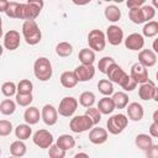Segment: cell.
Here are the masks:
<instances>
[{
	"mask_svg": "<svg viewBox=\"0 0 158 158\" xmlns=\"http://www.w3.org/2000/svg\"><path fill=\"white\" fill-rule=\"evenodd\" d=\"M152 118H153V122L158 123V110H156V111L153 112V115H152Z\"/></svg>",
	"mask_w": 158,
	"mask_h": 158,
	"instance_id": "f5cc1de1",
	"label": "cell"
},
{
	"mask_svg": "<svg viewBox=\"0 0 158 158\" xmlns=\"http://www.w3.org/2000/svg\"><path fill=\"white\" fill-rule=\"evenodd\" d=\"M149 136L151 137H158V123L153 122L151 126H149Z\"/></svg>",
	"mask_w": 158,
	"mask_h": 158,
	"instance_id": "c3c4849f",
	"label": "cell"
},
{
	"mask_svg": "<svg viewBox=\"0 0 158 158\" xmlns=\"http://www.w3.org/2000/svg\"><path fill=\"white\" fill-rule=\"evenodd\" d=\"M98 109H99V111H100L101 114L109 115V114H111V112L116 109V106H115V102H114L112 98H110V96H104L102 99L99 100V102H98Z\"/></svg>",
	"mask_w": 158,
	"mask_h": 158,
	"instance_id": "44dd1931",
	"label": "cell"
},
{
	"mask_svg": "<svg viewBox=\"0 0 158 158\" xmlns=\"http://www.w3.org/2000/svg\"><path fill=\"white\" fill-rule=\"evenodd\" d=\"M152 48H153V52L157 54V53H158V37L153 41V43H152Z\"/></svg>",
	"mask_w": 158,
	"mask_h": 158,
	"instance_id": "f907efd6",
	"label": "cell"
},
{
	"mask_svg": "<svg viewBox=\"0 0 158 158\" xmlns=\"http://www.w3.org/2000/svg\"><path fill=\"white\" fill-rule=\"evenodd\" d=\"M114 63H116V62H115V59H114L112 57H102V58L99 60V63H98V69H99L101 73L106 74L107 70H109V68H110Z\"/></svg>",
	"mask_w": 158,
	"mask_h": 158,
	"instance_id": "74e56055",
	"label": "cell"
},
{
	"mask_svg": "<svg viewBox=\"0 0 158 158\" xmlns=\"http://www.w3.org/2000/svg\"><path fill=\"white\" fill-rule=\"evenodd\" d=\"M98 89L104 96H110L111 94H114V85L109 79H101L98 83Z\"/></svg>",
	"mask_w": 158,
	"mask_h": 158,
	"instance_id": "1f68e13d",
	"label": "cell"
},
{
	"mask_svg": "<svg viewBox=\"0 0 158 158\" xmlns=\"http://www.w3.org/2000/svg\"><path fill=\"white\" fill-rule=\"evenodd\" d=\"M136 86H137V83H136V80H135L131 75H128L127 79L121 84V88H122L125 91H133V90L136 89Z\"/></svg>",
	"mask_w": 158,
	"mask_h": 158,
	"instance_id": "f6af8a7d",
	"label": "cell"
},
{
	"mask_svg": "<svg viewBox=\"0 0 158 158\" xmlns=\"http://www.w3.org/2000/svg\"><path fill=\"white\" fill-rule=\"evenodd\" d=\"M33 90V84L31 80L28 79H22L19 81L17 84V94H22V95H31Z\"/></svg>",
	"mask_w": 158,
	"mask_h": 158,
	"instance_id": "d6a6232c",
	"label": "cell"
},
{
	"mask_svg": "<svg viewBox=\"0 0 158 158\" xmlns=\"http://www.w3.org/2000/svg\"><path fill=\"white\" fill-rule=\"evenodd\" d=\"M33 73H35V77L41 81L49 80L52 78V74H53L51 60L46 57L37 58L33 63Z\"/></svg>",
	"mask_w": 158,
	"mask_h": 158,
	"instance_id": "3957f363",
	"label": "cell"
},
{
	"mask_svg": "<svg viewBox=\"0 0 158 158\" xmlns=\"http://www.w3.org/2000/svg\"><path fill=\"white\" fill-rule=\"evenodd\" d=\"M41 115H42V120L43 122L47 125V126H53L57 123L58 121V110L53 106V105H44L42 107V111H41Z\"/></svg>",
	"mask_w": 158,
	"mask_h": 158,
	"instance_id": "30bf717a",
	"label": "cell"
},
{
	"mask_svg": "<svg viewBox=\"0 0 158 158\" xmlns=\"http://www.w3.org/2000/svg\"><path fill=\"white\" fill-rule=\"evenodd\" d=\"M4 46L9 51H15L20 46V33L16 30H10L4 36Z\"/></svg>",
	"mask_w": 158,
	"mask_h": 158,
	"instance_id": "9a60e30c",
	"label": "cell"
},
{
	"mask_svg": "<svg viewBox=\"0 0 158 158\" xmlns=\"http://www.w3.org/2000/svg\"><path fill=\"white\" fill-rule=\"evenodd\" d=\"M88 43L90 49L101 52L106 46V37L101 30H91L88 35Z\"/></svg>",
	"mask_w": 158,
	"mask_h": 158,
	"instance_id": "5b68a950",
	"label": "cell"
},
{
	"mask_svg": "<svg viewBox=\"0 0 158 158\" xmlns=\"http://www.w3.org/2000/svg\"><path fill=\"white\" fill-rule=\"evenodd\" d=\"M15 99H16V104H19L20 106H23V107L30 106V105H31V102L33 101V96H32V94H31V95L16 94Z\"/></svg>",
	"mask_w": 158,
	"mask_h": 158,
	"instance_id": "ab89813d",
	"label": "cell"
},
{
	"mask_svg": "<svg viewBox=\"0 0 158 158\" xmlns=\"http://www.w3.org/2000/svg\"><path fill=\"white\" fill-rule=\"evenodd\" d=\"M14 127H12V123L7 120H1L0 121V136L5 137V136H9L11 132H12Z\"/></svg>",
	"mask_w": 158,
	"mask_h": 158,
	"instance_id": "b9f144b4",
	"label": "cell"
},
{
	"mask_svg": "<svg viewBox=\"0 0 158 158\" xmlns=\"http://www.w3.org/2000/svg\"><path fill=\"white\" fill-rule=\"evenodd\" d=\"M94 126L93 121L84 114L79 116H74L69 122V128L75 133H83L85 131H89Z\"/></svg>",
	"mask_w": 158,
	"mask_h": 158,
	"instance_id": "8992f818",
	"label": "cell"
},
{
	"mask_svg": "<svg viewBox=\"0 0 158 158\" xmlns=\"http://www.w3.org/2000/svg\"><path fill=\"white\" fill-rule=\"evenodd\" d=\"M32 139H33V143L40 148H49L53 144V135L44 128L36 131Z\"/></svg>",
	"mask_w": 158,
	"mask_h": 158,
	"instance_id": "ba28073f",
	"label": "cell"
},
{
	"mask_svg": "<svg viewBox=\"0 0 158 158\" xmlns=\"http://www.w3.org/2000/svg\"><path fill=\"white\" fill-rule=\"evenodd\" d=\"M22 36L26 43L30 46H35L40 43L42 38V33L35 20H27L22 23Z\"/></svg>",
	"mask_w": 158,
	"mask_h": 158,
	"instance_id": "7a4b0ae2",
	"label": "cell"
},
{
	"mask_svg": "<svg viewBox=\"0 0 158 158\" xmlns=\"http://www.w3.org/2000/svg\"><path fill=\"white\" fill-rule=\"evenodd\" d=\"M142 33L146 37H154L158 35V21H149L147 22L143 28H142Z\"/></svg>",
	"mask_w": 158,
	"mask_h": 158,
	"instance_id": "836d02e7",
	"label": "cell"
},
{
	"mask_svg": "<svg viewBox=\"0 0 158 158\" xmlns=\"http://www.w3.org/2000/svg\"><path fill=\"white\" fill-rule=\"evenodd\" d=\"M153 100L156 102H158V86H156V91H154V96H153Z\"/></svg>",
	"mask_w": 158,
	"mask_h": 158,
	"instance_id": "db71d44e",
	"label": "cell"
},
{
	"mask_svg": "<svg viewBox=\"0 0 158 158\" xmlns=\"http://www.w3.org/2000/svg\"><path fill=\"white\" fill-rule=\"evenodd\" d=\"M106 38H107L110 44L118 46L123 41V31H122V28L116 26V25L109 26L107 31H106Z\"/></svg>",
	"mask_w": 158,
	"mask_h": 158,
	"instance_id": "4fadbf2b",
	"label": "cell"
},
{
	"mask_svg": "<svg viewBox=\"0 0 158 158\" xmlns=\"http://www.w3.org/2000/svg\"><path fill=\"white\" fill-rule=\"evenodd\" d=\"M19 5H20V2H16V1H9V5H7L6 10H5L6 16H9L10 19H16Z\"/></svg>",
	"mask_w": 158,
	"mask_h": 158,
	"instance_id": "7bdbcfd3",
	"label": "cell"
},
{
	"mask_svg": "<svg viewBox=\"0 0 158 158\" xmlns=\"http://www.w3.org/2000/svg\"><path fill=\"white\" fill-rule=\"evenodd\" d=\"M135 143L138 148H141L142 151H148L152 146H153V141H152V137L149 135H146V133H139L136 136V139H135Z\"/></svg>",
	"mask_w": 158,
	"mask_h": 158,
	"instance_id": "d4e9b609",
	"label": "cell"
},
{
	"mask_svg": "<svg viewBox=\"0 0 158 158\" xmlns=\"http://www.w3.org/2000/svg\"><path fill=\"white\" fill-rule=\"evenodd\" d=\"M56 144H57L60 149H63V151L67 152V151L72 149V148L75 146V139H74V137L70 136V135H60V136L57 138Z\"/></svg>",
	"mask_w": 158,
	"mask_h": 158,
	"instance_id": "603a6c76",
	"label": "cell"
},
{
	"mask_svg": "<svg viewBox=\"0 0 158 158\" xmlns=\"http://www.w3.org/2000/svg\"><path fill=\"white\" fill-rule=\"evenodd\" d=\"M1 93L7 98L16 95L17 94V85L14 81H5L1 85Z\"/></svg>",
	"mask_w": 158,
	"mask_h": 158,
	"instance_id": "8d00e7d4",
	"label": "cell"
},
{
	"mask_svg": "<svg viewBox=\"0 0 158 158\" xmlns=\"http://www.w3.org/2000/svg\"><path fill=\"white\" fill-rule=\"evenodd\" d=\"M89 141L94 144H102L107 141V131L102 127H94L89 132Z\"/></svg>",
	"mask_w": 158,
	"mask_h": 158,
	"instance_id": "e0dca14e",
	"label": "cell"
},
{
	"mask_svg": "<svg viewBox=\"0 0 158 158\" xmlns=\"http://www.w3.org/2000/svg\"><path fill=\"white\" fill-rule=\"evenodd\" d=\"M78 83H79V80H78V78H77L74 70H73V72L67 70V72H63V73H62V75H60V84H62L64 88L72 89V88H74Z\"/></svg>",
	"mask_w": 158,
	"mask_h": 158,
	"instance_id": "ffe728a7",
	"label": "cell"
},
{
	"mask_svg": "<svg viewBox=\"0 0 158 158\" xmlns=\"http://www.w3.org/2000/svg\"><path fill=\"white\" fill-rule=\"evenodd\" d=\"M138 63L146 68L153 67L157 63V54L152 49H142L138 53Z\"/></svg>",
	"mask_w": 158,
	"mask_h": 158,
	"instance_id": "2e32d148",
	"label": "cell"
},
{
	"mask_svg": "<svg viewBox=\"0 0 158 158\" xmlns=\"http://www.w3.org/2000/svg\"><path fill=\"white\" fill-rule=\"evenodd\" d=\"M154 91H156V86L152 81H147L144 84H141L139 85V89H138V95H139V99L144 100V101H148V100H152L153 96H154Z\"/></svg>",
	"mask_w": 158,
	"mask_h": 158,
	"instance_id": "d6986e66",
	"label": "cell"
},
{
	"mask_svg": "<svg viewBox=\"0 0 158 158\" xmlns=\"http://www.w3.org/2000/svg\"><path fill=\"white\" fill-rule=\"evenodd\" d=\"M106 75H107V78H109L110 81L116 83V84H118L120 86H121V84H122V83L127 79V77H128V74H127L117 63H114V64L109 68Z\"/></svg>",
	"mask_w": 158,
	"mask_h": 158,
	"instance_id": "9c48e42d",
	"label": "cell"
},
{
	"mask_svg": "<svg viewBox=\"0 0 158 158\" xmlns=\"http://www.w3.org/2000/svg\"><path fill=\"white\" fill-rule=\"evenodd\" d=\"M77 107H78V100L73 96H65L59 102V106L57 110H58V114L60 116L70 117L77 111Z\"/></svg>",
	"mask_w": 158,
	"mask_h": 158,
	"instance_id": "52a82bcc",
	"label": "cell"
},
{
	"mask_svg": "<svg viewBox=\"0 0 158 158\" xmlns=\"http://www.w3.org/2000/svg\"><path fill=\"white\" fill-rule=\"evenodd\" d=\"M15 110H16V104H15L14 100H11V99H4L0 102V112L2 115H6V116L12 115L15 112Z\"/></svg>",
	"mask_w": 158,
	"mask_h": 158,
	"instance_id": "4dcf8cb0",
	"label": "cell"
},
{
	"mask_svg": "<svg viewBox=\"0 0 158 158\" xmlns=\"http://www.w3.org/2000/svg\"><path fill=\"white\" fill-rule=\"evenodd\" d=\"M156 78H157V80H158V72L156 73Z\"/></svg>",
	"mask_w": 158,
	"mask_h": 158,
	"instance_id": "9f6ffc18",
	"label": "cell"
},
{
	"mask_svg": "<svg viewBox=\"0 0 158 158\" xmlns=\"http://www.w3.org/2000/svg\"><path fill=\"white\" fill-rule=\"evenodd\" d=\"M48 156H49V158H64L65 157V151L60 149L57 144H52L48 148Z\"/></svg>",
	"mask_w": 158,
	"mask_h": 158,
	"instance_id": "60d3db41",
	"label": "cell"
},
{
	"mask_svg": "<svg viewBox=\"0 0 158 158\" xmlns=\"http://www.w3.org/2000/svg\"><path fill=\"white\" fill-rule=\"evenodd\" d=\"M79 60L83 65H93L95 62V52L90 48H83L79 52Z\"/></svg>",
	"mask_w": 158,
	"mask_h": 158,
	"instance_id": "cb8c5ba5",
	"label": "cell"
},
{
	"mask_svg": "<svg viewBox=\"0 0 158 158\" xmlns=\"http://www.w3.org/2000/svg\"><path fill=\"white\" fill-rule=\"evenodd\" d=\"M74 73L78 78L79 81L84 83V81H89L94 78L95 75V68L94 65H78L75 69H74Z\"/></svg>",
	"mask_w": 158,
	"mask_h": 158,
	"instance_id": "5bb4252c",
	"label": "cell"
},
{
	"mask_svg": "<svg viewBox=\"0 0 158 158\" xmlns=\"http://www.w3.org/2000/svg\"><path fill=\"white\" fill-rule=\"evenodd\" d=\"M123 41H125V47L130 51H138L142 49L144 46V37L141 33H131Z\"/></svg>",
	"mask_w": 158,
	"mask_h": 158,
	"instance_id": "7c38bea8",
	"label": "cell"
},
{
	"mask_svg": "<svg viewBox=\"0 0 158 158\" xmlns=\"http://www.w3.org/2000/svg\"><path fill=\"white\" fill-rule=\"evenodd\" d=\"M42 7H43L42 0H28L26 2H20L16 19L25 20V21L35 20L40 15Z\"/></svg>",
	"mask_w": 158,
	"mask_h": 158,
	"instance_id": "6da1fadb",
	"label": "cell"
},
{
	"mask_svg": "<svg viewBox=\"0 0 158 158\" xmlns=\"http://www.w3.org/2000/svg\"><path fill=\"white\" fill-rule=\"evenodd\" d=\"M31 135H32V128L27 123H20L15 128V136L20 141H25V139L30 138Z\"/></svg>",
	"mask_w": 158,
	"mask_h": 158,
	"instance_id": "484cf974",
	"label": "cell"
},
{
	"mask_svg": "<svg viewBox=\"0 0 158 158\" xmlns=\"http://www.w3.org/2000/svg\"><path fill=\"white\" fill-rule=\"evenodd\" d=\"M143 5H144V0H128L126 2V6L128 7V10L138 9V7H142Z\"/></svg>",
	"mask_w": 158,
	"mask_h": 158,
	"instance_id": "bcb514c9",
	"label": "cell"
},
{
	"mask_svg": "<svg viewBox=\"0 0 158 158\" xmlns=\"http://www.w3.org/2000/svg\"><path fill=\"white\" fill-rule=\"evenodd\" d=\"M79 104L86 109L93 107V105L95 104V94L91 91H84L80 94L79 96Z\"/></svg>",
	"mask_w": 158,
	"mask_h": 158,
	"instance_id": "f1b7e54d",
	"label": "cell"
},
{
	"mask_svg": "<svg viewBox=\"0 0 158 158\" xmlns=\"http://www.w3.org/2000/svg\"><path fill=\"white\" fill-rule=\"evenodd\" d=\"M26 151H27L26 144L20 139H17L10 144V153H11V156H14L16 158L23 157L26 154Z\"/></svg>",
	"mask_w": 158,
	"mask_h": 158,
	"instance_id": "4316f807",
	"label": "cell"
},
{
	"mask_svg": "<svg viewBox=\"0 0 158 158\" xmlns=\"http://www.w3.org/2000/svg\"><path fill=\"white\" fill-rule=\"evenodd\" d=\"M74 158H90V157L86 153H84V152H79V153H77L74 156Z\"/></svg>",
	"mask_w": 158,
	"mask_h": 158,
	"instance_id": "816d5d0a",
	"label": "cell"
},
{
	"mask_svg": "<svg viewBox=\"0 0 158 158\" xmlns=\"http://www.w3.org/2000/svg\"><path fill=\"white\" fill-rule=\"evenodd\" d=\"M7 5H9V1H6V0H1V1H0V11L5 12Z\"/></svg>",
	"mask_w": 158,
	"mask_h": 158,
	"instance_id": "681fc988",
	"label": "cell"
},
{
	"mask_svg": "<svg viewBox=\"0 0 158 158\" xmlns=\"http://www.w3.org/2000/svg\"><path fill=\"white\" fill-rule=\"evenodd\" d=\"M128 125V118L126 115L123 114H116V115H112L107 122H106V126H107V131L112 135H118L121 133Z\"/></svg>",
	"mask_w": 158,
	"mask_h": 158,
	"instance_id": "277c9868",
	"label": "cell"
},
{
	"mask_svg": "<svg viewBox=\"0 0 158 158\" xmlns=\"http://www.w3.org/2000/svg\"><path fill=\"white\" fill-rule=\"evenodd\" d=\"M40 117H42V115L40 114V110L36 106H28V109H26L25 114H23V118L26 121L27 125H36L40 121Z\"/></svg>",
	"mask_w": 158,
	"mask_h": 158,
	"instance_id": "7402d4cb",
	"label": "cell"
},
{
	"mask_svg": "<svg viewBox=\"0 0 158 158\" xmlns=\"http://www.w3.org/2000/svg\"><path fill=\"white\" fill-rule=\"evenodd\" d=\"M142 11H143L146 22L152 21V19L156 16V9H154L152 5H143V6H142Z\"/></svg>",
	"mask_w": 158,
	"mask_h": 158,
	"instance_id": "ee69618b",
	"label": "cell"
},
{
	"mask_svg": "<svg viewBox=\"0 0 158 158\" xmlns=\"http://www.w3.org/2000/svg\"><path fill=\"white\" fill-rule=\"evenodd\" d=\"M130 75L136 80L137 84H144L148 81V70L146 67H143L141 63H135L131 67Z\"/></svg>",
	"mask_w": 158,
	"mask_h": 158,
	"instance_id": "8fae6325",
	"label": "cell"
},
{
	"mask_svg": "<svg viewBox=\"0 0 158 158\" xmlns=\"http://www.w3.org/2000/svg\"><path fill=\"white\" fill-rule=\"evenodd\" d=\"M152 6L154 9H158V0H152Z\"/></svg>",
	"mask_w": 158,
	"mask_h": 158,
	"instance_id": "11a10c76",
	"label": "cell"
},
{
	"mask_svg": "<svg viewBox=\"0 0 158 158\" xmlns=\"http://www.w3.org/2000/svg\"><path fill=\"white\" fill-rule=\"evenodd\" d=\"M127 116L132 121H141L144 115L143 106L138 102H131L127 105Z\"/></svg>",
	"mask_w": 158,
	"mask_h": 158,
	"instance_id": "ac0fdd59",
	"label": "cell"
},
{
	"mask_svg": "<svg viewBox=\"0 0 158 158\" xmlns=\"http://www.w3.org/2000/svg\"><path fill=\"white\" fill-rule=\"evenodd\" d=\"M85 115H86V116L93 121L94 126H95V125H98V123L100 122V120H101V112L99 111V109H98V107H89V109H86Z\"/></svg>",
	"mask_w": 158,
	"mask_h": 158,
	"instance_id": "f35d334b",
	"label": "cell"
},
{
	"mask_svg": "<svg viewBox=\"0 0 158 158\" xmlns=\"http://www.w3.org/2000/svg\"><path fill=\"white\" fill-rule=\"evenodd\" d=\"M112 100H114V102H115L116 109H125V107H127V105H128V96H127V94L123 93V91H117V93H115L114 96H112Z\"/></svg>",
	"mask_w": 158,
	"mask_h": 158,
	"instance_id": "f546056e",
	"label": "cell"
},
{
	"mask_svg": "<svg viewBox=\"0 0 158 158\" xmlns=\"http://www.w3.org/2000/svg\"><path fill=\"white\" fill-rule=\"evenodd\" d=\"M7 158H16V157H14V156H11V157H7Z\"/></svg>",
	"mask_w": 158,
	"mask_h": 158,
	"instance_id": "6f0895ef",
	"label": "cell"
},
{
	"mask_svg": "<svg viewBox=\"0 0 158 158\" xmlns=\"http://www.w3.org/2000/svg\"><path fill=\"white\" fill-rule=\"evenodd\" d=\"M104 15H105L106 20H109L110 22H116L121 19V10L116 5H109V6H106Z\"/></svg>",
	"mask_w": 158,
	"mask_h": 158,
	"instance_id": "83f0119b",
	"label": "cell"
},
{
	"mask_svg": "<svg viewBox=\"0 0 158 158\" xmlns=\"http://www.w3.org/2000/svg\"><path fill=\"white\" fill-rule=\"evenodd\" d=\"M73 52V46L68 42H59L56 47V53L59 57H69Z\"/></svg>",
	"mask_w": 158,
	"mask_h": 158,
	"instance_id": "d590c367",
	"label": "cell"
},
{
	"mask_svg": "<svg viewBox=\"0 0 158 158\" xmlns=\"http://www.w3.org/2000/svg\"><path fill=\"white\" fill-rule=\"evenodd\" d=\"M128 17H130V20H131L133 23H136V25H139V23L146 22V19H144L142 7L130 10V11H128Z\"/></svg>",
	"mask_w": 158,
	"mask_h": 158,
	"instance_id": "e575fe53",
	"label": "cell"
},
{
	"mask_svg": "<svg viewBox=\"0 0 158 158\" xmlns=\"http://www.w3.org/2000/svg\"><path fill=\"white\" fill-rule=\"evenodd\" d=\"M147 158H158V144H153L148 151H146Z\"/></svg>",
	"mask_w": 158,
	"mask_h": 158,
	"instance_id": "7dc6e473",
	"label": "cell"
}]
</instances>
